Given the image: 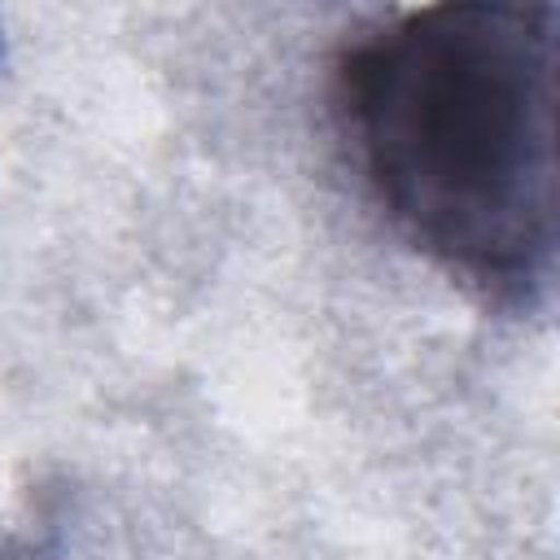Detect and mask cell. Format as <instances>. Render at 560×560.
<instances>
[{
  "instance_id": "obj_1",
  "label": "cell",
  "mask_w": 560,
  "mask_h": 560,
  "mask_svg": "<svg viewBox=\"0 0 560 560\" xmlns=\"http://www.w3.org/2000/svg\"><path fill=\"white\" fill-rule=\"evenodd\" d=\"M556 4H424L359 35L332 74L389 223L490 302L556 276Z\"/></svg>"
}]
</instances>
